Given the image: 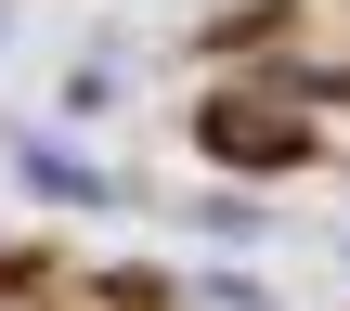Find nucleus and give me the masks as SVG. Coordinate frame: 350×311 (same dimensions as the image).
<instances>
[{
  "mask_svg": "<svg viewBox=\"0 0 350 311\" xmlns=\"http://www.w3.org/2000/svg\"><path fill=\"white\" fill-rule=\"evenodd\" d=\"M26 182H39V195H104V182H91L78 156H52V143H26Z\"/></svg>",
  "mask_w": 350,
  "mask_h": 311,
  "instance_id": "nucleus-1",
  "label": "nucleus"
}]
</instances>
